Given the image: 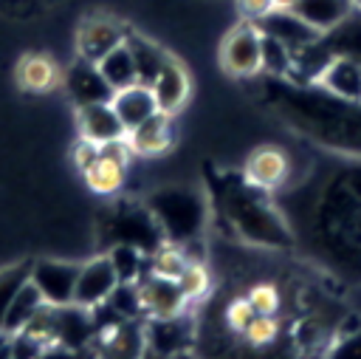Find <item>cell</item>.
Segmentation results:
<instances>
[{"label": "cell", "instance_id": "6da1fadb", "mask_svg": "<svg viewBox=\"0 0 361 359\" xmlns=\"http://www.w3.org/2000/svg\"><path fill=\"white\" fill-rule=\"evenodd\" d=\"M147 209L158 220L164 240L186 246L197 237L203 220H206V201L200 192L186 189V187H169L152 192L147 201Z\"/></svg>", "mask_w": 361, "mask_h": 359}, {"label": "cell", "instance_id": "7a4b0ae2", "mask_svg": "<svg viewBox=\"0 0 361 359\" xmlns=\"http://www.w3.org/2000/svg\"><path fill=\"white\" fill-rule=\"evenodd\" d=\"M226 212H228V218L234 220L237 232L245 240H254V243H262V246H285V243H290L285 223L276 218L271 204L262 198V189L251 187L245 178H243V184L228 189Z\"/></svg>", "mask_w": 361, "mask_h": 359}, {"label": "cell", "instance_id": "3957f363", "mask_svg": "<svg viewBox=\"0 0 361 359\" xmlns=\"http://www.w3.org/2000/svg\"><path fill=\"white\" fill-rule=\"evenodd\" d=\"M102 235L107 246H135L144 254H152L158 246H164L158 220L147 206L138 204H116L102 223Z\"/></svg>", "mask_w": 361, "mask_h": 359}, {"label": "cell", "instance_id": "277c9868", "mask_svg": "<svg viewBox=\"0 0 361 359\" xmlns=\"http://www.w3.org/2000/svg\"><path fill=\"white\" fill-rule=\"evenodd\" d=\"M220 65L231 76H254L262 71V28L251 20L234 25L220 42Z\"/></svg>", "mask_w": 361, "mask_h": 359}, {"label": "cell", "instance_id": "5b68a950", "mask_svg": "<svg viewBox=\"0 0 361 359\" xmlns=\"http://www.w3.org/2000/svg\"><path fill=\"white\" fill-rule=\"evenodd\" d=\"M93 351L99 359H144L147 356V334L138 319L113 317L96 322Z\"/></svg>", "mask_w": 361, "mask_h": 359}, {"label": "cell", "instance_id": "8992f818", "mask_svg": "<svg viewBox=\"0 0 361 359\" xmlns=\"http://www.w3.org/2000/svg\"><path fill=\"white\" fill-rule=\"evenodd\" d=\"M135 291H138V302H141V311L152 319H161V317H178L186 311L189 300L183 297L178 280H169V277H158V274H144L138 283H135Z\"/></svg>", "mask_w": 361, "mask_h": 359}, {"label": "cell", "instance_id": "52a82bcc", "mask_svg": "<svg viewBox=\"0 0 361 359\" xmlns=\"http://www.w3.org/2000/svg\"><path fill=\"white\" fill-rule=\"evenodd\" d=\"M144 334H147V353L155 359H175L195 342L192 322L183 314L161 317V319L149 317V322L144 325Z\"/></svg>", "mask_w": 361, "mask_h": 359}, {"label": "cell", "instance_id": "ba28073f", "mask_svg": "<svg viewBox=\"0 0 361 359\" xmlns=\"http://www.w3.org/2000/svg\"><path fill=\"white\" fill-rule=\"evenodd\" d=\"M79 266L62 260H37L31 263V283L48 305H71L76 288Z\"/></svg>", "mask_w": 361, "mask_h": 359}, {"label": "cell", "instance_id": "9c48e42d", "mask_svg": "<svg viewBox=\"0 0 361 359\" xmlns=\"http://www.w3.org/2000/svg\"><path fill=\"white\" fill-rule=\"evenodd\" d=\"M118 286V274L113 269L110 254L93 257L90 263L79 266V277H76V288H73V302L82 308H96L102 302H107V297L113 294V288Z\"/></svg>", "mask_w": 361, "mask_h": 359}, {"label": "cell", "instance_id": "30bf717a", "mask_svg": "<svg viewBox=\"0 0 361 359\" xmlns=\"http://www.w3.org/2000/svg\"><path fill=\"white\" fill-rule=\"evenodd\" d=\"M288 172H290V158H288V153H285L282 147H276V144H262V147H257V150L248 155L245 170H243V178H245L251 187L268 192V189L282 187V184L288 181Z\"/></svg>", "mask_w": 361, "mask_h": 359}, {"label": "cell", "instance_id": "8fae6325", "mask_svg": "<svg viewBox=\"0 0 361 359\" xmlns=\"http://www.w3.org/2000/svg\"><path fill=\"white\" fill-rule=\"evenodd\" d=\"M127 31L118 20L113 17H87L82 20L79 31H76V48H79V57L82 59H90V62H99L110 48H116L118 42H124Z\"/></svg>", "mask_w": 361, "mask_h": 359}, {"label": "cell", "instance_id": "7c38bea8", "mask_svg": "<svg viewBox=\"0 0 361 359\" xmlns=\"http://www.w3.org/2000/svg\"><path fill=\"white\" fill-rule=\"evenodd\" d=\"M152 93H155V102H158V110H166V113H175L186 105L189 93H192V79L186 73V68L175 59V57H166V62L161 65V71L152 76L149 82Z\"/></svg>", "mask_w": 361, "mask_h": 359}, {"label": "cell", "instance_id": "4fadbf2b", "mask_svg": "<svg viewBox=\"0 0 361 359\" xmlns=\"http://www.w3.org/2000/svg\"><path fill=\"white\" fill-rule=\"evenodd\" d=\"M65 88L71 93V99L76 102V107L82 105H96V102H110L113 88L104 82V76L99 73L96 62L90 59H76L68 73H65Z\"/></svg>", "mask_w": 361, "mask_h": 359}, {"label": "cell", "instance_id": "5bb4252c", "mask_svg": "<svg viewBox=\"0 0 361 359\" xmlns=\"http://www.w3.org/2000/svg\"><path fill=\"white\" fill-rule=\"evenodd\" d=\"M319 85L344 102H358L361 105V62L353 57H336L330 59L319 73Z\"/></svg>", "mask_w": 361, "mask_h": 359}, {"label": "cell", "instance_id": "9a60e30c", "mask_svg": "<svg viewBox=\"0 0 361 359\" xmlns=\"http://www.w3.org/2000/svg\"><path fill=\"white\" fill-rule=\"evenodd\" d=\"M110 105H113V110L121 119V124H124L127 133L133 127H138L144 119H149L158 110L155 93H152V88L147 82H133V85H127L121 90H113Z\"/></svg>", "mask_w": 361, "mask_h": 359}, {"label": "cell", "instance_id": "2e32d148", "mask_svg": "<svg viewBox=\"0 0 361 359\" xmlns=\"http://www.w3.org/2000/svg\"><path fill=\"white\" fill-rule=\"evenodd\" d=\"M79 116V133L96 144L113 141V139H124L127 130L121 124V119L116 116L110 102H96V105H82L76 107Z\"/></svg>", "mask_w": 361, "mask_h": 359}, {"label": "cell", "instance_id": "e0dca14e", "mask_svg": "<svg viewBox=\"0 0 361 359\" xmlns=\"http://www.w3.org/2000/svg\"><path fill=\"white\" fill-rule=\"evenodd\" d=\"M127 144L133 155H155L164 153L172 141V113L155 110L149 119H144L138 127H133L127 136Z\"/></svg>", "mask_w": 361, "mask_h": 359}, {"label": "cell", "instance_id": "ac0fdd59", "mask_svg": "<svg viewBox=\"0 0 361 359\" xmlns=\"http://www.w3.org/2000/svg\"><path fill=\"white\" fill-rule=\"evenodd\" d=\"M59 79H62V71L48 54H25L17 62V82L31 93L51 90L59 85Z\"/></svg>", "mask_w": 361, "mask_h": 359}, {"label": "cell", "instance_id": "d6986e66", "mask_svg": "<svg viewBox=\"0 0 361 359\" xmlns=\"http://www.w3.org/2000/svg\"><path fill=\"white\" fill-rule=\"evenodd\" d=\"M350 8H353L350 0H299L290 11L299 20H305L313 31L322 34V31L344 23V17L350 14Z\"/></svg>", "mask_w": 361, "mask_h": 359}, {"label": "cell", "instance_id": "ffe728a7", "mask_svg": "<svg viewBox=\"0 0 361 359\" xmlns=\"http://www.w3.org/2000/svg\"><path fill=\"white\" fill-rule=\"evenodd\" d=\"M96 68H99V73L104 76V82H107L113 90H121V88L138 82L135 59H133L127 42H118L116 48H110V51L96 62Z\"/></svg>", "mask_w": 361, "mask_h": 359}, {"label": "cell", "instance_id": "44dd1931", "mask_svg": "<svg viewBox=\"0 0 361 359\" xmlns=\"http://www.w3.org/2000/svg\"><path fill=\"white\" fill-rule=\"evenodd\" d=\"M127 178V164L113 161L107 155H99L87 170H85V184L96 195H116L124 187Z\"/></svg>", "mask_w": 361, "mask_h": 359}, {"label": "cell", "instance_id": "7402d4cb", "mask_svg": "<svg viewBox=\"0 0 361 359\" xmlns=\"http://www.w3.org/2000/svg\"><path fill=\"white\" fill-rule=\"evenodd\" d=\"M124 42L130 45V54H133V59H135V71H138V82H152V76L161 71V65L166 62V51L164 48H158L152 40H147V37H141V34H130L127 31V37H124Z\"/></svg>", "mask_w": 361, "mask_h": 359}, {"label": "cell", "instance_id": "603a6c76", "mask_svg": "<svg viewBox=\"0 0 361 359\" xmlns=\"http://www.w3.org/2000/svg\"><path fill=\"white\" fill-rule=\"evenodd\" d=\"M45 300H42V294L37 291V286L28 280L20 291H17V297L11 300V305H8V311H6V317H3V325H0V331H6V334H17V331H23L25 325H28V319L39 311V305H42Z\"/></svg>", "mask_w": 361, "mask_h": 359}, {"label": "cell", "instance_id": "cb8c5ba5", "mask_svg": "<svg viewBox=\"0 0 361 359\" xmlns=\"http://www.w3.org/2000/svg\"><path fill=\"white\" fill-rule=\"evenodd\" d=\"M279 336H282L279 314H254V319L240 334V342L251 351H262V348H274L279 342Z\"/></svg>", "mask_w": 361, "mask_h": 359}, {"label": "cell", "instance_id": "d4e9b609", "mask_svg": "<svg viewBox=\"0 0 361 359\" xmlns=\"http://www.w3.org/2000/svg\"><path fill=\"white\" fill-rule=\"evenodd\" d=\"M110 260L118 274V283H138L149 271V254L135 246H110Z\"/></svg>", "mask_w": 361, "mask_h": 359}, {"label": "cell", "instance_id": "484cf974", "mask_svg": "<svg viewBox=\"0 0 361 359\" xmlns=\"http://www.w3.org/2000/svg\"><path fill=\"white\" fill-rule=\"evenodd\" d=\"M186 263H189V257H186V249H183V246H178V243H164V246H158V249L149 254V274L178 280L180 271L186 269Z\"/></svg>", "mask_w": 361, "mask_h": 359}, {"label": "cell", "instance_id": "4316f807", "mask_svg": "<svg viewBox=\"0 0 361 359\" xmlns=\"http://www.w3.org/2000/svg\"><path fill=\"white\" fill-rule=\"evenodd\" d=\"M31 280V263L23 260V263H11V266H3L0 269V325H3V317L11 305V300L17 297V291Z\"/></svg>", "mask_w": 361, "mask_h": 359}, {"label": "cell", "instance_id": "83f0119b", "mask_svg": "<svg viewBox=\"0 0 361 359\" xmlns=\"http://www.w3.org/2000/svg\"><path fill=\"white\" fill-rule=\"evenodd\" d=\"M178 286H180L183 297H186L189 302H195V300H203V297L209 294V288H212V274H209V269H206L200 260H189L186 269H183L180 277H178Z\"/></svg>", "mask_w": 361, "mask_h": 359}, {"label": "cell", "instance_id": "f1b7e54d", "mask_svg": "<svg viewBox=\"0 0 361 359\" xmlns=\"http://www.w3.org/2000/svg\"><path fill=\"white\" fill-rule=\"evenodd\" d=\"M245 297L257 314H279L282 308V291L274 283H254L245 291Z\"/></svg>", "mask_w": 361, "mask_h": 359}, {"label": "cell", "instance_id": "f546056e", "mask_svg": "<svg viewBox=\"0 0 361 359\" xmlns=\"http://www.w3.org/2000/svg\"><path fill=\"white\" fill-rule=\"evenodd\" d=\"M254 308H251V302H248V297L245 294H240V297H231L228 300V305H226V311H223V322H226V328L231 331V334H243L245 331V325L254 319Z\"/></svg>", "mask_w": 361, "mask_h": 359}, {"label": "cell", "instance_id": "4dcf8cb0", "mask_svg": "<svg viewBox=\"0 0 361 359\" xmlns=\"http://www.w3.org/2000/svg\"><path fill=\"white\" fill-rule=\"evenodd\" d=\"M324 359H361V328L358 331H350L347 336H338L327 348Z\"/></svg>", "mask_w": 361, "mask_h": 359}, {"label": "cell", "instance_id": "1f68e13d", "mask_svg": "<svg viewBox=\"0 0 361 359\" xmlns=\"http://www.w3.org/2000/svg\"><path fill=\"white\" fill-rule=\"evenodd\" d=\"M37 359H99L93 348H65V345H45Z\"/></svg>", "mask_w": 361, "mask_h": 359}, {"label": "cell", "instance_id": "d6a6232c", "mask_svg": "<svg viewBox=\"0 0 361 359\" xmlns=\"http://www.w3.org/2000/svg\"><path fill=\"white\" fill-rule=\"evenodd\" d=\"M237 11L243 14V20L259 23L274 11V0H237Z\"/></svg>", "mask_w": 361, "mask_h": 359}, {"label": "cell", "instance_id": "836d02e7", "mask_svg": "<svg viewBox=\"0 0 361 359\" xmlns=\"http://www.w3.org/2000/svg\"><path fill=\"white\" fill-rule=\"evenodd\" d=\"M96 158H99V144L82 136V139L73 144V161H76V167L85 172V170H87V167H90Z\"/></svg>", "mask_w": 361, "mask_h": 359}, {"label": "cell", "instance_id": "e575fe53", "mask_svg": "<svg viewBox=\"0 0 361 359\" xmlns=\"http://www.w3.org/2000/svg\"><path fill=\"white\" fill-rule=\"evenodd\" d=\"M0 359H14L11 356V334L0 331Z\"/></svg>", "mask_w": 361, "mask_h": 359}, {"label": "cell", "instance_id": "d590c367", "mask_svg": "<svg viewBox=\"0 0 361 359\" xmlns=\"http://www.w3.org/2000/svg\"><path fill=\"white\" fill-rule=\"evenodd\" d=\"M299 0H274V11H290Z\"/></svg>", "mask_w": 361, "mask_h": 359}, {"label": "cell", "instance_id": "8d00e7d4", "mask_svg": "<svg viewBox=\"0 0 361 359\" xmlns=\"http://www.w3.org/2000/svg\"><path fill=\"white\" fill-rule=\"evenodd\" d=\"M353 3V8H361V0H350Z\"/></svg>", "mask_w": 361, "mask_h": 359}, {"label": "cell", "instance_id": "74e56055", "mask_svg": "<svg viewBox=\"0 0 361 359\" xmlns=\"http://www.w3.org/2000/svg\"><path fill=\"white\" fill-rule=\"evenodd\" d=\"M175 359H189V356H183V353H180V356H175Z\"/></svg>", "mask_w": 361, "mask_h": 359}, {"label": "cell", "instance_id": "f35d334b", "mask_svg": "<svg viewBox=\"0 0 361 359\" xmlns=\"http://www.w3.org/2000/svg\"><path fill=\"white\" fill-rule=\"evenodd\" d=\"M144 359H155V356H149V353H147V356H144Z\"/></svg>", "mask_w": 361, "mask_h": 359}]
</instances>
